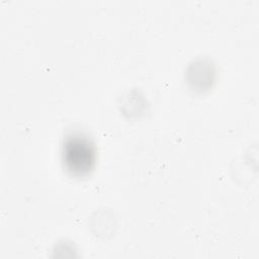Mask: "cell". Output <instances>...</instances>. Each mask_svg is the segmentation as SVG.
Masks as SVG:
<instances>
[{"instance_id":"1","label":"cell","mask_w":259,"mask_h":259,"mask_svg":"<svg viewBox=\"0 0 259 259\" xmlns=\"http://www.w3.org/2000/svg\"><path fill=\"white\" fill-rule=\"evenodd\" d=\"M62 159L65 168L71 174L85 175L94 167L95 147L88 137L81 134H72L64 140Z\"/></svg>"}]
</instances>
